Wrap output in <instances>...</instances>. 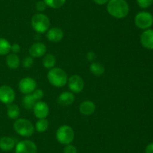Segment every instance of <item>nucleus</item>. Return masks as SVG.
<instances>
[{
	"label": "nucleus",
	"instance_id": "obj_22",
	"mask_svg": "<svg viewBox=\"0 0 153 153\" xmlns=\"http://www.w3.org/2000/svg\"><path fill=\"white\" fill-rule=\"evenodd\" d=\"M90 70L95 76H100L104 74L105 69L101 63L97 62H93L90 65Z\"/></svg>",
	"mask_w": 153,
	"mask_h": 153
},
{
	"label": "nucleus",
	"instance_id": "obj_18",
	"mask_svg": "<svg viewBox=\"0 0 153 153\" xmlns=\"http://www.w3.org/2000/svg\"><path fill=\"white\" fill-rule=\"evenodd\" d=\"M6 64L10 69H16L20 64L19 57L15 53H8L6 57Z\"/></svg>",
	"mask_w": 153,
	"mask_h": 153
},
{
	"label": "nucleus",
	"instance_id": "obj_30",
	"mask_svg": "<svg viewBox=\"0 0 153 153\" xmlns=\"http://www.w3.org/2000/svg\"><path fill=\"white\" fill-rule=\"evenodd\" d=\"M64 153H77V148L72 144L65 145L64 148Z\"/></svg>",
	"mask_w": 153,
	"mask_h": 153
},
{
	"label": "nucleus",
	"instance_id": "obj_23",
	"mask_svg": "<svg viewBox=\"0 0 153 153\" xmlns=\"http://www.w3.org/2000/svg\"><path fill=\"white\" fill-rule=\"evenodd\" d=\"M11 44L7 39L0 38V56H5L10 52Z\"/></svg>",
	"mask_w": 153,
	"mask_h": 153
},
{
	"label": "nucleus",
	"instance_id": "obj_19",
	"mask_svg": "<svg viewBox=\"0 0 153 153\" xmlns=\"http://www.w3.org/2000/svg\"><path fill=\"white\" fill-rule=\"evenodd\" d=\"M19 113H20V110L18 105L10 104L7 105V116L10 119L16 120L19 118Z\"/></svg>",
	"mask_w": 153,
	"mask_h": 153
},
{
	"label": "nucleus",
	"instance_id": "obj_13",
	"mask_svg": "<svg viewBox=\"0 0 153 153\" xmlns=\"http://www.w3.org/2000/svg\"><path fill=\"white\" fill-rule=\"evenodd\" d=\"M142 46L148 50H153V29L148 28L142 32L140 38Z\"/></svg>",
	"mask_w": 153,
	"mask_h": 153
},
{
	"label": "nucleus",
	"instance_id": "obj_21",
	"mask_svg": "<svg viewBox=\"0 0 153 153\" xmlns=\"http://www.w3.org/2000/svg\"><path fill=\"white\" fill-rule=\"evenodd\" d=\"M37 100L34 99L31 94H25L22 99V104L26 110H33Z\"/></svg>",
	"mask_w": 153,
	"mask_h": 153
},
{
	"label": "nucleus",
	"instance_id": "obj_31",
	"mask_svg": "<svg viewBox=\"0 0 153 153\" xmlns=\"http://www.w3.org/2000/svg\"><path fill=\"white\" fill-rule=\"evenodd\" d=\"M21 47L18 44H11V46H10V51H11L13 53L17 54L20 52Z\"/></svg>",
	"mask_w": 153,
	"mask_h": 153
},
{
	"label": "nucleus",
	"instance_id": "obj_2",
	"mask_svg": "<svg viewBox=\"0 0 153 153\" xmlns=\"http://www.w3.org/2000/svg\"><path fill=\"white\" fill-rule=\"evenodd\" d=\"M47 79L51 85L55 87H63L67 83L68 76L65 70L60 68L49 69L47 74Z\"/></svg>",
	"mask_w": 153,
	"mask_h": 153
},
{
	"label": "nucleus",
	"instance_id": "obj_29",
	"mask_svg": "<svg viewBox=\"0 0 153 153\" xmlns=\"http://www.w3.org/2000/svg\"><path fill=\"white\" fill-rule=\"evenodd\" d=\"M35 6H36V9H37L40 13L44 11V10L46 9V7H47V5H46V4L45 3V2L43 1H43H37V3H36Z\"/></svg>",
	"mask_w": 153,
	"mask_h": 153
},
{
	"label": "nucleus",
	"instance_id": "obj_6",
	"mask_svg": "<svg viewBox=\"0 0 153 153\" xmlns=\"http://www.w3.org/2000/svg\"><path fill=\"white\" fill-rule=\"evenodd\" d=\"M134 23L140 29H148L153 24V15L148 11L139 12L134 17Z\"/></svg>",
	"mask_w": 153,
	"mask_h": 153
},
{
	"label": "nucleus",
	"instance_id": "obj_28",
	"mask_svg": "<svg viewBox=\"0 0 153 153\" xmlns=\"http://www.w3.org/2000/svg\"><path fill=\"white\" fill-rule=\"evenodd\" d=\"M31 94H32L33 97L34 98V99H35L36 100H41L43 98V96H44V92H43V91L42 89L36 88V89L31 93Z\"/></svg>",
	"mask_w": 153,
	"mask_h": 153
},
{
	"label": "nucleus",
	"instance_id": "obj_3",
	"mask_svg": "<svg viewBox=\"0 0 153 153\" xmlns=\"http://www.w3.org/2000/svg\"><path fill=\"white\" fill-rule=\"evenodd\" d=\"M34 126L26 118H17L13 123V130L17 134L24 137H29L34 133Z\"/></svg>",
	"mask_w": 153,
	"mask_h": 153
},
{
	"label": "nucleus",
	"instance_id": "obj_14",
	"mask_svg": "<svg viewBox=\"0 0 153 153\" xmlns=\"http://www.w3.org/2000/svg\"><path fill=\"white\" fill-rule=\"evenodd\" d=\"M46 38L48 40L53 43H58L64 38V32L58 27H53L49 28L46 33Z\"/></svg>",
	"mask_w": 153,
	"mask_h": 153
},
{
	"label": "nucleus",
	"instance_id": "obj_1",
	"mask_svg": "<svg viewBox=\"0 0 153 153\" xmlns=\"http://www.w3.org/2000/svg\"><path fill=\"white\" fill-rule=\"evenodd\" d=\"M109 14L116 19H123L129 13V5L126 0H109L107 3Z\"/></svg>",
	"mask_w": 153,
	"mask_h": 153
},
{
	"label": "nucleus",
	"instance_id": "obj_10",
	"mask_svg": "<svg viewBox=\"0 0 153 153\" xmlns=\"http://www.w3.org/2000/svg\"><path fill=\"white\" fill-rule=\"evenodd\" d=\"M69 88L73 93H80L84 89L85 82L79 75H72L67 81Z\"/></svg>",
	"mask_w": 153,
	"mask_h": 153
},
{
	"label": "nucleus",
	"instance_id": "obj_4",
	"mask_svg": "<svg viewBox=\"0 0 153 153\" xmlns=\"http://www.w3.org/2000/svg\"><path fill=\"white\" fill-rule=\"evenodd\" d=\"M31 26L36 32L43 34L49 30L50 20L44 14H36L31 18Z\"/></svg>",
	"mask_w": 153,
	"mask_h": 153
},
{
	"label": "nucleus",
	"instance_id": "obj_9",
	"mask_svg": "<svg viewBox=\"0 0 153 153\" xmlns=\"http://www.w3.org/2000/svg\"><path fill=\"white\" fill-rule=\"evenodd\" d=\"M18 87L21 93L24 94H31L37 87V82L33 78L26 76L20 80L18 84Z\"/></svg>",
	"mask_w": 153,
	"mask_h": 153
},
{
	"label": "nucleus",
	"instance_id": "obj_7",
	"mask_svg": "<svg viewBox=\"0 0 153 153\" xmlns=\"http://www.w3.org/2000/svg\"><path fill=\"white\" fill-rule=\"evenodd\" d=\"M37 147L33 141L24 140L15 146V153H37Z\"/></svg>",
	"mask_w": 153,
	"mask_h": 153
},
{
	"label": "nucleus",
	"instance_id": "obj_27",
	"mask_svg": "<svg viewBox=\"0 0 153 153\" xmlns=\"http://www.w3.org/2000/svg\"><path fill=\"white\" fill-rule=\"evenodd\" d=\"M34 64V59L31 56H26L22 60V66L25 68H30Z\"/></svg>",
	"mask_w": 153,
	"mask_h": 153
},
{
	"label": "nucleus",
	"instance_id": "obj_32",
	"mask_svg": "<svg viewBox=\"0 0 153 153\" xmlns=\"http://www.w3.org/2000/svg\"><path fill=\"white\" fill-rule=\"evenodd\" d=\"M87 58H88V61L94 62L96 58V54L95 52H93V51H90L87 53Z\"/></svg>",
	"mask_w": 153,
	"mask_h": 153
},
{
	"label": "nucleus",
	"instance_id": "obj_8",
	"mask_svg": "<svg viewBox=\"0 0 153 153\" xmlns=\"http://www.w3.org/2000/svg\"><path fill=\"white\" fill-rule=\"evenodd\" d=\"M15 92L10 86L4 85L0 86V102L4 104H10L15 100Z\"/></svg>",
	"mask_w": 153,
	"mask_h": 153
},
{
	"label": "nucleus",
	"instance_id": "obj_12",
	"mask_svg": "<svg viewBox=\"0 0 153 153\" xmlns=\"http://www.w3.org/2000/svg\"><path fill=\"white\" fill-rule=\"evenodd\" d=\"M46 46L42 42H36L29 47L28 52L32 58H40L46 52Z\"/></svg>",
	"mask_w": 153,
	"mask_h": 153
},
{
	"label": "nucleus",
	"instance_id": "obj_24",
	"mask_svg": "<svg viewBox=\"0 0 153 153\" xmlns=\"http://www.w3.org/2000/svg\"><path fill=\"white\" fill-rule=\"evenodd\" d=\"M49 128V122L46 118H40L35 124V130L39 133H43L46 131Z\"/></svg>",
	"mask_w": 153,
	"mask_h": 153
},
{
	"label": "nucleus",
	"instance_id": "obj_33",
	"mask_svg": "<svg viewBox=\"0 0 153 153\" xmlns=\"http://www.w3.org/2000/svg\"><path fill=\"white\" fill-rule=\"evenodd\" d=\"M145 153H153V142L146 146L145 148Z\"/></svg>",
	"mask_w": 153,
	"mask_h": 153
},
{
	"label": "nucleus",
	"instance_id": "obj_11",
	"mask_svg": "<svg viewBox=\"0 0 153 153\" xmlns=\"http://www.w3.org/2000/svg\"><path fill=\"white\" fill-rule=\"evenodd\" d=\"M33 111H34V115L38 119L46 118L49 113V108L46 102L39 100L36 102L33 108Z\"/></svg>",
	"mask_w": 153,
	"mask_h": 153
},
{
	"label": "nucleus",
	"instance_id": "obj_20",
	"mask_svg": "<svg viewBox=\"0 0 153 153\" xmlns=\"http://www.w3.org/2000/svg\"><path fill=\"white\" fill-rule=\"evenodd\" d=\"M42 63H43V65L45 68H53L56 64V58H55V56H53L52 54H45L43 58Z\"/></svg>",
	"mask_w": 153,
	"mask_h": 153
},
{
	"label": "nucleus",
	"instance_id": "obj_34",
	"mask_svg": "<svg viewBox=\"0 0 153 153\" xmlns=\"http://www.w3.org/2000/svg\"><path fill=\"white\" fill-rule=\"evenodd\" d=\"M109 0H94V2L97 4H100V5H103V4H105L108 2Z\"/></svg>",
	"mask_w": 153,
	"mask_h": 153
},
{
	"label": "nucleus",
	"instance_id": "obj_16",
	"mask_svg": "<svg viewBox=\"0 0 153 153\" xmlns=\"http://www.w3.org/2000/svg\"><path fill=\"white\" fill-rule=\"evenodd\" d=\"M96 105L91 100H84L79 105V111L85 116H91L95 112Z\"/></svg>",
	"mask_w": 153,
	"mask_h": 153
},
{
	"label": "nucleus",
	"instance_id": "obj_15",
	"mask_svg": "<svg viewBox=\"0 0 153 153\" xmlns=\"http://www.w3.org/2000/svg\"><path fill=\"white\" fill-rule=\"evenodd\" d=\"M75 100V95L72 92H64L58 98V103L61 106H67L72 104Z\"/></svg>",
	"mask_w": 153,
	"mask_h": 153
},
{
	"label": "nucleus",
	"instance_id": "obj_17",
	"mask_svg": "<svg viewBox=\"0 0 153 153\" xmlns=\"http://www.w3.org/2000/svg\"><path fill=\"white\" fill-rule=\"evenodd\" d=\"M16 142L10 136H2L0 138V149L4 152H9L15 148Z\"/></svg>",
	"mask_w": 153,
	"mask_h": 153
},
{
	"label": "nucleus",
	"instance_id": "obj_26",
	"mask_svg": "<svg viewBox=\"0 0 153 153\" xmlns=\"http://www.w3.org/2000/svg\"><path fill=\"white\" fill-rule=\"evenodd\" d=\"M137 4L140 8H149L153 3V0H136Z\"/></svg>",
	"mask_w": 153,
	"mask_h": 153
},
{
	"label": "nucleus",
	"instance_id": "obj_25",
	"mask_svg": "<svg viewBox=\"0 0 153 153\" xmlns=\"http://www.w3.org/2000/svg\"><path fill=\"white\" fill-rule=\"evenodd\" d=\"M47 7L53 9L60 8L65 4L67 0H43Z\"/></svg>",
	"mask_w": 153,
	"mask_h": 153
},
{
	"label": "nucleus",
	"instance_id": "obj_5",
	"mask_svg": "<svg viewBox=\"0 0 153 153\" xmlns=\"http://www.w3.org/2000/svg\"><path fill=\"white\" fill-rule=\"evenodd\" d=\"M55 136L58 142L62 145H68L71 144L74 140L75 133L73 129L70 126L64 124L58 128Z\"/></svg>",
	"mask_w": 153,
	"mask_h": 153
}]
</instances>
